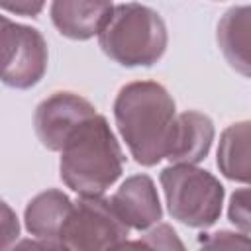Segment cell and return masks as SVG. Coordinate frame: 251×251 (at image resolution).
<instances>
[{"mask_svg": "<svg viewBox=\"0 0 251 251\" xmlns=\"http://www.w3.org/2000/svg\"><path fill=\"white\" fill-rule=\"evenodd\" d=\"M116 126L131 153L145 167L167 157L176 110L165 86L153 80H137L122 86L114 102Z\"/></svg>", "mask_w": 251, "mask_h": 251, "instance_id": "1", "label": "cell"}, {"mask_svg": "<svg viewBox=\"0 0 251 251\" xmlns=\"http://www.w3.org/2000/svg\"><path fill=\"white\" fill-rule=\"evenodd\" d=\"M59 171L63 182L80 196H100L120 178L124 153L104 116L96 114L71 135Z\"/></svg>", "mask_w": 251, "mask_h": 251, "instance_id": "2", "label": "cell"}, {"mask_svg": "<svg viewBox=\"0 0 251 251\" xmlns=\"http://www.w3.org/2000/svg\"><path fill=\"white\" fill-rule=\"evenodd\" d=\"M102 51L124 67H149L167 49L161 16L143 4H118L98 33Z\"/></svg>", "mask_w": 251, "mask_h": 251, "instance_id": "3", "label": "cell"}, {"mask_svg": "<svg viewBox=\"0 0 251 251\" xmlns=\"http://www.w3.org/2000/svg\"><path fill=\"white\" fill-rule=\"evenodd\" d=\"M167 208L175 220L188 227H210L222 214L224 186L196 165H171L161 171Z\"/></svg>", "mask_w": 251, "mask_h": 251, "instance_id": "4", "label": "cell"}, {"mask_svg": "<svg viewBox=\"0 0 251 251\" xmlns=\"http://www.w3.org/2000/svg\"><path fill=\"white\" fill-rule=\"evenodd\" d=\"M129 227L116 214L110 198L80 196L73 202L61 241L69 251H112L127 239Z\"/></svg>", "mask_w": 251, "mask_h": 251, "instance_id": "5", "label": "cell"}, {"mask_svg": "<svg viewBox=\"0 0 251 251\" xmlns=\"http://www.w3.org/2000/svg\"><path fill=\"white\" fill-rule=\"evenodd\" d=\"M2 80L14 88H29L41 80L47 69V43L29 25L0 18Z\"/></svg>", "mask_w": 251, "mask_h": 251, "instance_id": "6", "label": "cell"}, {"mask_svg": "<svg viewBox=\"0 0 251 251\" xmlns=\"http://www.w3.org/2000/svg\"><path fill=\"white\" fill-rule=\"evenodd\" d=\"M94 116L96 110L86 98L73 92H55L35 108L33 126L43 147L63 151L71 135Z\"/></svg>", "mask_w": 251, "mask_h": 251, "instance_id": "7", "label": "cell"}, {"mask_svg": "<svg viewBox=\"0 0 251 251\" xmlns=\"http://www.w3.org/2000/svg\"><path fill=\"white\" fill-rule=\"evenodd\" d=\"M110 204L127 227L139 231L151 229L163 216L157 188L147 175H133L126 178L112 194Z\"/></svg>", "mask_w": 251, "mask_h": 251, "instance_id": "8", "label": "cell"}, {"mask_svg": "<svg viewBox=\"0 0 251 251\" xmlns=\"http://www.w3.org/2000/svg\"><path fill=\"white\" fill-rule=\"evenodd\" d=\"M214 141V124L202 112L176 114L167 157L171 165H196L200 163Z\"/></svg>", "mask_w": 251, "mask_h": 251, "instance_id": "9", "label": "cell"}, {"mask_svg": "<svg viewBox=\"0 0 251 251\" xmlns=\"http://www.w3.org/2000/svg\"><path fill=\"white\" fill-rule=\"evenodd\" d=\"M114 12L110 2H67L51 4V20L61 35L71 39H88L98 35Z\"/></svg>", "mask_w": 251, "mask_h": 251, "instance_id": "10", "label": "cell"}, {"mask_svg": "<svg viewBox=\"0 0 251 251\" xmlns=\"http://www.w3.org/2000/svg\"><path fill=\"white\" fill-rule=\"evenodd\" d=\"M218 45L243 76H251V6H233L218 22Z\"/></svg>", "mask_w": 251, "mask_h": 251, "instance_id": "11", "label": "cell"}, {"mask_svg": "<svg viewBox=\"0 0 251 251\" xmlns=\"http://www.w3.org/2000/svg\"><path fill=\"white\" fill-rule=\"evenodd\" d=\"M73 202L61 190H45L29 200L24 212L25 227L31 235L43 239H61L63 226L71 214Z\"/></svg>", "mask_w": 251, "mask_h": 251, "instance_id": "12", "label": "cell"}, {"mask_svg": "<svg viewBox=\"0 0 251 251\" xmlns=\"http://www.w3.org/2000/svg\"><path fill=\"white\" fill-rule=\"evenodd\" d=\"M218 167L229 180L251 184V122H237L224 129L218 145Z\"/></svg>", "mask_w": 251, "mask_h": 251, "instance_id": "13", "label": "cell"}, {"mask_svg": "<svg viewBox=\"0 0 251 251\" xmlns=\"http://www.w3.org/2000/svg\"><path fill=\"white\" fill-rule=\"evenodd\" d=\"M198 251H251V237L235 231H214L200 237Z\"/></svg>", "mask_w": 251, "mask_h": 251, "instance_id": "14", "label": "cell"}, {"mask_svg": "<svg viewBox=\"0 0 251 251\" xmlns=\"http://www.w3.org/2000/svg\"><path fill=\"white\" fill-rule=\"evenodd\" d=\"M227 216L229 222L251 235V186L245 188H237L231 198H229V206H227Z\"/></svg>", "mask_w": 251, "mask_h": 251, "instance_id": "15", "label": "cell"}, {"mask_svg": "<svg viewBox=\"0 0 251 251\" xmlns=\"http://www.w3.org/2000/svg\"><path fill=\"white\" fill-rule=\"evenodd\" d=\"M153 251H186L176 231L169 224H157L141 237Z\"/></svg>", "mask_w": 251, "mask_h": 251, "instance_id": "16", "label": "cell"}, {"mask_svg": "<svg viewBox=\"0 0 251 251\" xmlns=\"http://www.w3.org/2000/svg\"><path fill=\"white\" fill-rule=\"evenodd\" d=\"M8 251H69V249H67V245L61 239L33 237V239L16 241Z\"/></svg>", "mask_w": 251, "mask_h": 251, "instance_id": "17", "label": "cell"}, {"mask_svg": "<svg viewBox=\"0 0 251 251\" xmlns=\"http://www.w3.org/2000/svg\"><path fill=\"white\" fill-rule=\"evenodd\" d=\"M2 214H4V220H2V229H4V251H8L16 239H18V231H20V226H18V218L16 214L10 210L8 204H2Z\"/></svg>", "mask_w": 251, "mask_h": 251, "instance_id": "18", "label": "cell"}, {"mask_svg": "<svg viewBox=\"0 0 251 251\" xmlns=\"http://www.w3.org/2000/svg\"><path fill=\"white\" fill-rule=\"evenodd\" d=\"M0 6L8 12H16L22 16H35L41 12L43 2H2Z\"/></svg>", "mask_w": 251, "mask_h": 251, "instance_id": "19", "label": "cell"}, {"mask_svg": "<svg viewBox=\"0 0 251 251\" xmlns=\"http://www.w3.org/2000/svg\"><path fill=\"white\" fill-rule=\"evenodd\" d=\"M112 251H153L143 239H137V241H129L126 239L124 243H120L118 247H114Z\"/></svg>", "mask_w": 251, "mask_h": 251, "instance_id": "20", "label": "cell"}]
</instances>
